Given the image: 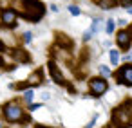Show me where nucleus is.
Here are the masks:
<instances>
[{
	"label": "nucleus",
	"mask_w": 132,
	"mask_h": 128,
	"mask_svg": "<svg viewBox=\"0 0 132 128\" xmlns=\"http://www.w3.org/2000/svg\"><path fill=\"white\" fill-rule=\"evenodd\" d=\"M24 6H26V13L22 16L29 22H38L45 15V6L40 0H24Z\"/></svg>",
	"instance_id": "obj_1"
},
{
	"label": "nucleus",
	"mask_w": 132,
	"mask_h": 128,
	"mask_svg": "<svg viewBox=\"0 0 132 128\" xmlns=\"http://www.w3.org/2000/svg\"><path fill=\"white\" fill-rule=\"evenodd\" d=\"M4 117L9 123H16V121H29V117H24V108L16 103H7L4 106Z\"/></svg>",
	"instance_id": "obj_2"
},
{
	"label": "nucleus",
	"mask_w": 132,
	"mask_h": 128,
	"mask_svg": "<svg viewBox=\"0 0 132 128\" xmlns=\"http://www.w3.org/2000/svg\"><path fill=\"white\" fill-rule=\"evenodd\" d=\"M107 88H109V83H107V79H103V78H92V79L89 81V90H90V94H92L94 97L105 94Z\"/></svg>",
	"instance_id": "obj_3"
},
{
	"label": "nucleus",
	"mask_w": 132,
	"mask_h": 128,
	"mask_svg": "<svg viewBox=\"0 0 132 128\" xmlns=\"http://www.w3.org/2000/svg\"><path fill=\"white\" fill-rule=\"evenodd\" d=\"M116 78H118V83L127 85V87H132V65H123L116 72Z\"/></svg>",
	"instance_id": "obj_4"
},
{
	"label": "nucleus",
	"mask_w": 132,
	"mask_h": 128,
	"mask_svg": "<svg viewBox=\"0 0 132 128\" xmlns=\"http://www.w3.org/2000/svg\"><path fill=\"white\" fill-rule=\"evenodd\" d=\"M116 40H118L119 49H123V51H128V47L132 45V34H130V31H119L118 36H116Z\"/></svg>",
	"instance_id": "obj_5"
},
{
	"label": "nucleus",
	"mask_w": 132,
	"mask_h": 128,
	"mask_svg": "<svg viewBox=\"0 0 132 128\" xmlns=\"http://www.w3.org/2000/svg\"><path fill=\"white\" fill-rule=\"evenodd\" d=\"M16 11L15 9H7V7H4L2 9V22H4V25H7V27H15L16 25Z\"/></svg>",
	"instance_id": "obj_6"
},
{
	"label": "nucleus",
	"mask_w": 132,
	"mask_h": 128,
	"mask_svg": "<svg viewBox=\"0 0 132 128\" xmlns=\"http://www.w3.org/2000/svg\"><path fill=\"white\" fill-rule=\"evenodd\" d=\"M49 72H51V78H53L58 85H67L63 74L60 72V69H58V65H56L54 61H49Z\"/></svg>",
	"instance_id": "obj_7"
},
{
	"label": "nucleus",
	"mask_w": 132,
	"mask_h": 128,
	"mask_svg": "<svg viewBox=\"0 0 132 128\" xmlns=\"http://www.w3.org/2000/svg\"><path fill=\"white\" fill-rule=\"evenodd\" d=\"M56 42H58V45H60V47H63V49H71V47H72V42H71V40H67V38H65V34H58Z\"/></svg>",
	"instance_id": "obj_8"
},
{
	"label": "nucleus",
	"mask_w": 132,
	"mask_h": 128,
	"mask_svg": "<svg viewBox=\"0 0 132 128\" xmlns=\"http://www.w3.org/2000/svg\"><path fill=\"white\" fill-rule=\"evenodd\" d=\"M98 2H100V7H103V9H110V7H114L116 0H98Z\"/></svg>",
	"instance_id": "obj_9"
},
{
	"label": "nucleus",
	"mask_w": 132,
	"mask_h": 128,
	"mask_svg": "<svg viewBox=\"0 0 132 128\" xmlns=\"http://www.w3.org/2000/svg\"><path fill=\"white\" fill-rule=\"evenodd\" d=\"M42 76H44V72H42V70H36V72H35V74L29 78V83H33V85H35V83H38Z\"/></svg>",
	"instance_id": "obj_10"
},
{
	"label": "nucleus",
	"mask_w": 132,
	"mask_h": 128,
	"mask_svg": "<svg viewBox=\"0 0 132 128\" xmlns=\"http://www.w3.org/2000/svg\"><path fill=\"white\" fill-rule=\"evenodd\" d=\"M110 61H112V65H118V61H119V52L118 51H110Z\"/></svg>",
	"instance_id": "obj_11"
},
{
	"label": "nucleus",
	"mask_w": 132,
	"mask_h": 128,
	"mask_svg": "<svg viewBox=\"0 0 132 128\" xmlns=\"http://www.w3.org/2000/svg\"><path fill=\"white\" fill-rule=\"evenodd\" d=\"M114 27H116V22L114 20H109L107 22V34H112L114 33Z\"/></svg>",
	"instance_id": "obj_12"
},
{
	"label": "nucleus",
	"mask_w": 132,
	"mask_h": 128,
	"mask_svg": "<svg viewBox=\"0 0 132 128\" xmlns=\"http://www.w3.org/2000/svg\"><path fill=\"white\" fill-rule=\"evenodd\" d=\"M15 58L20 60V61H27V60H29V56H26L22 51H16V52H15Z\"/></svg>",
	"instance_id": "obj_13"
},
{
	"label": "nucleus",
	"mask_w": 132,
	"mask_h": 128,
	"mask_svg": "<svg viewBox=\"0 0 132 128\" xmlns=\"http://www.w3.org/2000/svg\"><path fill=\"white\" fill-rule=\"evenodd\" d=\"M33 96H35V92H33V90H26V94H24V99H26L27 103H31V101H33Z\"/></svg>",
	"instance_id": "obj_14"
},
{
	"label": "nucleus",
	"mask_w": 132,
	"mask_h": 128,
	"mask_svg": "<svg viewBox=\"0 0 132 128\" xmlns=\"http://www.w3.org/2000/svg\"><path fill=\"white\" fill-rule=\"evenodd\" d=\"M69 13L74 15V16H78V15H80V9H78L76 6H69Z\"/></svg>",
	"instance_id": "obj_15"
},
{
	"label": "nucleus",
	"mask_w": 132,
	"mask_h": 128,
	"mask_svg": "<svg viewBox=\"0 0 132 128\" xmlns=\"http://www.w3.org/2000/svg\"><path fill=\"white\" fill-rule=\"evenodd\" d=\"M31 40H33V34H31V33H26V34H24V42H26V43H29Z\"/></svg>",
	"instance_id": "obj_16"
},
{
	"label": "nucleus",
	"mask_w": 132,
	"mask_h": 128,
	"mask_svg": "<svg viewBox=\"0 0 132 128\" xmlns=\"http://www.w3.org/2000/svg\"><path fill=\"white\" fill-rule=\"evenodd\" d=\"M100 70H101L103 74H109V72H110V70H109V69H107L105 65H100Z\"/></svg>",
	"instance_id": "obj_17"
},
{
	"label": "nucleus",
	"mask_w": 132,
	"mask_h": 128,
	"mask_svg": "<svg viewBox=\"0 0 132 128\" xmlns=\"http://www.w3.org/2000/svg\"><path fill=\"white\" fill-rule=\"evenodd\" d=\"M36 108H42V105H29V110H36Z\"/></svg>",
	"instance_id": "obj_18"
},
{
	"label": "nucleus",
	"mask_w": 132,
	"mask_h": 128,
	"mask_svg": "<svg viewBox=\"0 0 132 128\" xmlns=\"http://www.w3.org/2000/svg\"><path fill=\"white\" fill-rule=\"evenodd\" d=\"M125 60H127V63H128V61H132V54H130V52H128V54H125Z\"/></svg>",
	"instance_id": "obj_19"
},
{
	"label": "nucleus",
	"mask_w": 132,
	"mask_h": 128,
	"mask_svg": "<svg viewBox=\"0 0 132 128\" xmlns=\"http://www.w3.org/2000/svg\"><path fill=\"white\" fill-rule=\"evenodd\" d=\"M0 51H2V52H4V51H6V45H4V43H2V42H0Z\"/></svg>",
	"instance_id": "obj_20"
},
{
	"label": "nucleus",
	"mask_w": 132,
	"mask_h": 128,
	"mask_svg": "<svg viewBox=\"0 0 132 128\" xmlns=\"http://www.w3.org/2000/svg\"><path fill=\"white\" fill-rule=\"evenodd\" d=\"M127 9H128V13H132V7H127Z\"/></svg>",
	"instance_id": "obj_21"
},
{
	"label": "nucleus",
	"mask_w": 132,
	"mask_h": 128,
	"mask_svg": "<svg viewBox=\"0 0 132 128\" xmlns=\"http://www.w3.org/2000/svg\"><path fill=\"white\" fill-rule=\"evenodd\" d=\"M105 128H109V126H105Z\"/></svg>",
	"instance_id": "obj_22"
},
{
	"label": "nucleus",
	"mask_w": 132,
	"mask_h": 128,
	"mask_svg": "<svg viewBox=\"0 0 132 128\" xmlns=\"http://www.w3.org/2000/svg\"><path fill=\"white\" fill-rule=\"evenodd\" d=\"M0 128H2V126H0Z\"/></svg>",
	"instance_id": "obj_23"
}]
</instances>
